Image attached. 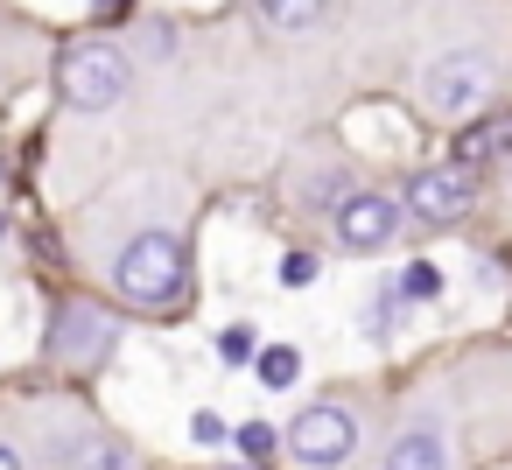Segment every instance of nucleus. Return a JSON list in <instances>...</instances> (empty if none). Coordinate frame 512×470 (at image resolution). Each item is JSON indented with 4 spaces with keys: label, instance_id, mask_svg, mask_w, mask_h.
I'll list each match as a JSON object with an SVG mask.
<instances>
[{
    "label": "nucleus",
    "instance_id": "nucleus-1",
    "mask_svg": "<svg viewBox=\"0 0 512 470\" xmlns=\"http://www.w3.org/2000/svg\"><path fill=\"white\" fill-rule=\"evenodd\" d=\"M113 288L134 309H176L190 295V260L176 246V232H141L127 239V253L113 260Z\"/></svg>",
    "mask_w": 512,
    "mask_h": 470
},
{
    "label": "nucleus",
    "instance_id": "nucleus-2",
    "mask_svg": "<svg viewBox=\"0 0 512 470\" xmlns=\"http://www.w3.org/2000/svg\"><path fill=\"white\" fill-rule=\"evenodd\" d=\"M57 85H64V99H71V106L106 113V106L127 92V57H120L113 43H71V50H64V64H57Z\"/></svg>",
    "mask_w": 512,
    "mask_h": 470
},
{
    "label": "nucleus",
    "instance_id": "nucleus-3",
    "mask_svg": "<svg viewBox=\"0 0 512 470\" xmlns=\"http://www.w3.org/2000/svg\"><path fill=\"white\" fill-rule=\"evenodd\" d=\"M484 92H491V57H484V50H449V57H435L428 78H421V106L442 113V120L477 113Z\"/></svg>",
    "mask_w": 512,
    "mask_h": 470
},
{
    "label": "nucleus",
    "instance_id": "nucleus-4",
    "mask_svg": "<svg viewBox=\"0 0 512 470\" xmlns=\"http://www.w3.org/2000/svg\"><path fill=\"white\" fill-rule=\"evenodd\" d=\"M288 449H295V463H309V470H337V463H351V449H358V421H351L344 407H302L295 428H288Z\"/></svg>",
    "mask_w": 512,
    "mask_h": 470
},
{
    "label": "nucleus",
    "instance_id": "nucleus-5",
    "mask_svg": "<svg viewBox=\"0 0 512 470\" xmlns=\"http://www.w3.org/2000/svg\"><path fill=\"white\" fill-rule=\"evenodd\" d=\"M400 218H407V204H393L379 190H351L337 204V246L344 253H386L400 239Z\"/></svg>",
    "mask_w": 512,
    "mask_h": 470
},
{
    "label": "nucleus",
    "instance_id": "nucleus-6",
    "mask_svg": "<svg viewBox=\"0 0 512 470\" xmlns=\"http://www.w3.org/2000/svg\"><path fill=\"white\" fill-rule=\"evenodd\" d=\"M470 197H477V190H470V169H463V162L407 176V211H414L421 225H449V218H463Z\"/></svg>",
    "mask_w": 512,
    "mask_h": 470
},
{
    "label": "nucleus",
    "instance_id": "nucleus-7",
    "mask_svg": "<svg viewBox=\"0 0 512 470\" xmlns=\"http://www.w3.org/2000/svg\"><path fill=\"white\" fill-rule=\"evenodd\" d=\"M386 470H449V449L435 428H400L386 442Z\"/></svg>",
    "mask_w": 512,
    "mask_h": 470
},
{
    "label": "nucleus",
    "instance_id": "nucleus-8",
    "mask_svg": "<svg viewBox=\"0 0 512 470\" xmlns=\"http://www.w3.org/2000/svg\"><path fill=\"white\" fill-rule=\"evenodd\" d=\"M505 148H512V120H484V127L456 134V162H463V169H477V162H491V155H505Z\"/></svg>",
    "mask_w": 512,
    "mask_h": 470
},
{
    "label": "nucleus",
    "instance_id": "nucleus-9",
    "mask_svg": "<svg viewBox=\"0 0 512 470\" xmlns=\"http://www.w3.org/2000/svg\"><path fill=\"white\" fill-rule=\"evenodd\" d=\"M253 8H260V22H267V29L295 36V29H316V22H323L330 0H253Z\"/></svg>",
    "mask_w": 512,
    "mask_h": 470
},
{
    "label": "nucleus",
    "instance_id": "nucleus-10",
    "mask_svg": "<svg viewBox=\"0 0 512 470\" xmlns=\"http://www.w3.org/2000/svg\"><path fill=\"white\" fill-rule=\"evenodd\" d=\"M253 372H260V386H267V393H281V386H295V379H302V358H295V344H267V351L253 358Z\"/></svg>",
    "mask_w": 512,
    "mask_h": 470
},
{
    "label": "nucleus",
    "instance_id": "nucleus-11",
    "mask_svg": "<svg viewBox=\"0 0 512 470\" xmlns=\"http://www.w3.org/2000/svg\"><path fill=\"white\" fill-rule=\"evenodd\" d=\"M393 288H400L407 302H435V295H442V267H435V260H414V267H407Z\"/></svg>",
    "mask_w": 512,
    "mask_h": 470
},
{
    "label": "nucleus",
    "instance_id": "nucleus-12",
    "mask_svg": "<svg viewBox=\"0 0 512 470\" xmlns=\"http://www.w3.org/2000/svg\"><path fill=\"white\" fill-rule=\"evenodd\" d=\"M78 470H127L120 442H78Z\"/></svg>",
    "mask_w": 512,
    "mask_h": 470
},
{
    "label": "nucleus",
    "instance_id": "nucleus-13",
    "mask_svg": "<svg viewBox=\"0 0 512 470\" xmlns=\"http://www.w3.org/2000/svg\"><path fill=\"white\" fill-rule=\"evenodd\" d=\"M218 358H225V365H253V358H260V351H253V330H225V337H218Z\"/></svg>",
    "mask_w": 512,
    "mask_h": 470
},
{
    "label": "nucleus",
    "instance_id": "nucleus-14",
    "mask_svg": "<svg viewBox=\"0 0 512 470\" xmlns=\"http://www.w3.org/2000/svg\"><path fill=\"white\" fill-rule=\"evenodd\" d=\"M190 435H197V442H225V421L204 407V414H190Z\"/></svg>",
    "mask_w": 512,
    "mask_h": 470
},
{
    "label": "nucleus",
    "instance_id": "nucleus-15",
    "mask_svg": "<svg viewBox=\"0 0 512 470\" xmlns=\"http://www.w3.org/2000/svg\"><path fill=\"white\" fill-rule=\"evenodd\" d=\"M239 449H253V456H260V449H274V428H267V421H253V428H239Z\"/></svg>",
    "mask_w": 512,
    "mask_h": 470
},
{
    "label": "nucleus",
    "instance_id": "nucleus-16",
    "mask_svg": "<svg viewBox=\"0 0 512 470\" xmlns=\"http://www.w3.org/2000/svg\"><path fill=\"white\" fill-rule=\"evenodd\" d=\"M309 274H316L309 253H288V260H281V281H309Z\"/></svg>",
    "mask_w": 512,
    "mask_h": 470
},
{
    "label": "nucleus",
    "instance_id": "nucleus-17",
    "mask_svg": "<svg viewBox=\"0 0 512 470\" xmlns=\"http://www.w3.org/2000/svg\"><path fill=\"white\" fill-rule=\"evenodd\" d=\"M141 43H148V50H169L176 36H169V22H148V29H141Z\"/></svg>",
    "mask_w": 512,
    "mask_h": 470
},
{
    "label": "nucleus",
    "instance_id": "nucleus-18",
    "mask_svg": "<svg viewBox=\"0 0 512 470\" xmlns=\"http://www.w3.org/2000/svg\"><path fill=\"white\" fill-rule=\"evenodd\" d=\"M0 470H22V456H15L8 442H0Z\"/></svg>",
    "mask_w": 512,
    "mask_h": 470
},
{
    "label": "nucleus",
    "instance_id": "nucleus-19",
    "mask_svg": "<svg viewBox=\"0 0 512 470\" xmlns=\"http://www.w3.org/2000/svg\"><path fill=\"white\" fill-rule=\"evenodd\" d=\"M0 239H8V218H0Z\"/></svg>",
    "mask_w": 512,
    "mask_h": 470
}]
</instances>
